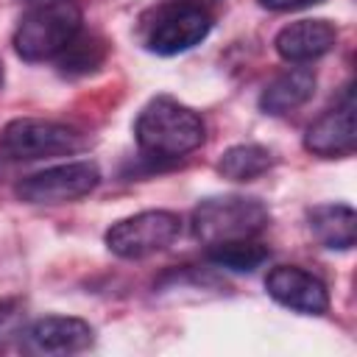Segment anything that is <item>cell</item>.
<instances>
[{
  "label": "cell",
  "instance_id": "cell-8",
  "mask_svg": "<svg viewBox=\"0 0 357 357\" xmlns=\"http://www.w3.org/2000/svg\"><path fill=\"white\" fill-rule=\"evenodd\" d=\"M92 340H95V329L84 318H73V315H45L20 335L22 351L39 357L78 354L89 349Z\"/></svg>",
  "mask_w": 357,
  "mask_h": 357
},
{
  "label": "cell",
  "instance_id": "cell-17",
  "mask_svg": "<svg viewBox=\"0 0 357 357\" xmlns=\"http://www.w3.org/2000/svg\"><path fill=\"white\" fill-rule=\"evenodd\" d=\"M22 304L17 298H0V351H6L22 335Z\"/></svg>",
  "mask_w": 357,
  "mask_h": 357
},
{
  "label": "cell",
  "instance_id": "cell-15",
  "mask_svg": "<svg viewBox=\"0 0 357 357\" xmlns=\"http://www.w3.org/2000/svg\"><path fill=\"white\" fill-rule=\"evenodd\" d=\"M59 70H61V75H70V78H75V75H89V73H95L100 64H103V59H106V45H103V39H98V36H92V33H78L59 56Z\"/></svg>",
  "mask_w": 357,
  "mask_h": 357
},
{
  "label": "cell",
  "instance_id": "cell-9",
  "mask_svg": "<svg viewBox=\"0 0 357 357\" xmlns=\"http://www.w3.org/2000/svg\"><path fill=\"white\" fill-rule=\"evenodd\" d=\"M265 290L276 304H282L293 312H301V315H324L329 310L326 284L315 273H310L298 265L271 268L265 276Z\"/></svg>",
  "mask_w": 357,
  "mask_h": 357
},
{
  "label": "cell",
  "instance_id": "cell-5",
  "mask_svg": "<svg viewBox=\"0 0 357 357\" xmlns=\"http://www.w3.org/2000/svg\"><path fill=\"white\" fill-rule=\"evenodd\" d=\"M181 234V218L167 209H148L123 218L109 226L106 248L120 259H145L176 243Z\"/></svg>",
  "mask_w": 357,
  "mask_h": 357
},
{
  "label": "cell",
  "instance_id": "cell-12",
  "mask_svg": "<svg viewBox=\"0 0 357 357\" xmlns=\"http://www.w3.org/2000/svg\"><path fill=\"white\" fill-rule=\"evenodd\" d=\"M312 92H315V73L307 67H293L265 84L259 95V109L265 114L279 117V114H287L304 106L312 98Z\"/></svg>",
  "mask_w": 357,
  "mask_h": 357
},
{
  "label": "cell",
  "instance_id": "cell-11",
  "mask_svg": "<svg viewBox=\"0 0 357 357\" xmlns=\"http://www.w3.org/2000/svg\"><path fill=\"white\" fill-rule=\"evenodd\" d=\"M335 42L337 28L329 20H296L276 33L273 47L284 61L304 64L326 56L335 47Z\"/></svg>",
  "mask_w": 357,
  "mask_h": 357
},
{
  "label": "cell",
  "instance_id": "cell-7",
  "mask_svg": "<svg viewBox=\"0 0 357 357\" xmlns=\"http://www.w3.org/2000/svg\"><path fill=\"white\" fill-rule=\"evenodd\" d=\"M212 31V17L206 8L192 6L187 0L165 6L156 20L148 25L145 47L156 56H176L195 45H201Z\"/></svg>",
  "mask_w": 357,
  "mask_h": 357
},
{
  "label": "cell",
  "instance_id": "cell-18",
  "mask_svg": "<svg viewBox=\"0 0 357 357\" xmlns=\"http://www.w3.org/2000/svg\"><path fill=\"white\" fill-rule=\"evenodd\" d=\"M315 3H321V0H259V6L268 11H296V8L315 6Z\"/></svg>",
  "mask_w": 357,
  "mask_h": 357
},
{
  "label": "cell",
  "instance_id": "cell-2",
  "mask_svg": "<svg viewBox=\"0 0 357 357\" xmlns=\"http://www.w3.org/2000/svg\"><path fill=\"white\" fill-rule=\"evenodd\" d=\"M84 11L78 0H42L22 14L14 28V50L25 61L56 59L78 33Z\"/></svg>",
  "mask_w": 357,
  "mask_h": 357
},
{
  "label": "cell",
  "instance_id": "cell-1",
  "mask_svg": "<svg viewBox=\"0 0 357 357\" xmlns=\"http://www.w3.org/2000/svg\"><path fill=\"white\" fill-rule=\"evenodd\" d=\"M137 145L151 159H181L204 145L206 126L190 106L159 95L148 100L134 123Z\"/></svg>",
  "mask_w": 357,
  "mask_h": 357
},
{
  "label": "cell",
  "instance_id": "cell-3",
  "mask_svg": "<svg viewBox=\"0 0 357 357\" xmlns=\"http://www.w3.org/2000/svg\"><path fill=\"white\" fill-rule=\"evenodd\" d=\"M271 223V212L262 201L245 195H215L204 198L192 209V234L204 245L248 240L265 231Z\"/></svg>",
  "mask_w": 357,
  "mask_h": 357
},
{
  "label": "cell",
  "instance_id": "cell-14",
  "mask_svg": "<svg viewBox=\"0 0 357 357\" xmlns=\"http://www.w3.org/2000/svg\"><path fill=\"white\" fill-rule=\"evenodd\" d=\"M271 167H273V153L254 142L231 145L218 159V173L229 181H254L265 176Z\"/></svg>",
  "mask_w": 357,
  "mask_h": 357
},
{
  "label": "cell",
  "instance_id": "cell-16",
  "mask_svg": "<svg viewBox=\"0 0 357 357\" xmlns=\"http://www.w3.org/2000/svg\"><path fill=\"white\" fill-rule=\"evenodd\" d=\"M206 257L218 265V268H229V271H257L265 259H268V245L257 243L254 237L248 240H231V243H218V245H206Z\"/></svg>",
  "mask_w": 357,
  "mask_h": 357
},
{
  "label": "cell",
  "instance_id": "cell-20",
  "mask_svg": "<svg viewBox=\"0 0 357 357\" xmlns=\"http://www.w3.org/2000/svg\"><path fill=\"white\" fill-rule=\"evenodd\" d=\"M0 86H3V61H0Z\"/></svg>",
  "mask_w": 357,
  "mask_h": 357
},
{
  "label": "cell",
  "instance_id": "cell-10",
  "mask_svg": "<svg viewBox=\"0 0 357 357\" xmlns=\"http://www.w3.org/2000/svg\"><path fill=\"white\" fill-rule=\"evenodd\" d=\"M357 103H354V92L349 89L343 95V100L324 112L304 134V148L321 159H337V156H349L357 145Z\"/></svg>",
  "mask_w": 357,
  "mask_h": 357
},
{
  "label": "cell",
  "instance_id": "cell-6",
  "mask_svg": "<svg viewBox=\"0 0 357 357\" xmlns=\"http://www.w3.org/2000/svg\"><path fill=\"white\" fill-rule=\"evenodd\" d=\"M98 184H100V170L95 162H64L25 176L22 181H17L14 195L25 204L56 206L89 195Z\"/></svg>",
  "mask_w": 357,
  "mask_h": 357
},
{
  "label": "cell",
  "instance_id": "cell-19",
  "mask_svg": "<svg viewBox=\"0 0 357 357\" xmlns=\"http://www.w3.org/2000/svg\"><path fill=\"white\" fill-rule=\"evenodd\" d=\"M187 3H192V6H201V8H206V6H212V3H218V0H187Z\"/></svg>",
  "mask_w": 357,
  "mask_h": 357
},
{
  "label": "cell",
  "instance_id": "cell-4",
  "mask_svg": "<svg viewBox=\"0 0 357 357\" xmlns=\"http://www.w3.org/2000/svg\"><path fill=\"white\" fill-rule=\"evenodd\" d=\"M0 148L8 159L33 162L50 156H70L86 148V137L67 123L42 120V117H17L8 120L0 131Z\"/></svg>",
  "mask_w": 357,
  "mask_h": 357
},
{
  "label": "cell",
  "instance_id": "cell-13",
  "mask_svg": "<svg viewBox=\"0 0 357 357\" xmlns=\"http://www.w3.org/2000/svg\"><path fill=\"white\" fill-rule=\"evenodd\" d=\"M310 231L312 237L332 251H349L357 240V215L349 204H321L312 206L310 215Z\"/></svg>",
  "mask_w": 357,
  "mask_h": 357
}]
</instances>
